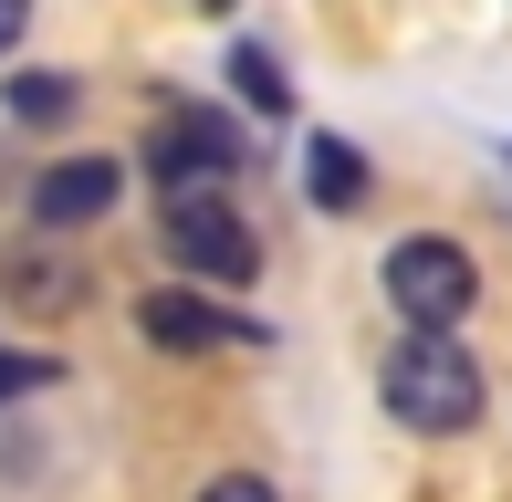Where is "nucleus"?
Instances as JSON below:
<instances>
[{
  "mask_svg": "<svg viewBox=\"0 0 512 502\" xmlns=\"http://www.w3.org/2000/svg\"><path fill=\"white\" fill-rule=\"evenodd\" d=\"M377 387H387V419L418 429V440H460L481 419V367H471L460 335H398Z\"/></svg>",
  "mask_w": 512,
  "mask_h": 502,
  "instance_id": "nucleus-1",
  "label": "nucleus"
},
{
  "mask_svg": "<svg viewBox=\"0 0 512 502\" xmlns=\"http://www.w3.org/2000/svg\"><path fill=\"white\" fill-rule=\"evenodd\" d=\"M387 304H398V325H408V335H460V314L481 304L471 251L439 241V231H408L398 251H387Z\"/></svg>",
  "mask_w": 512,
  "mask_h": 502,
  "instance_id": "nucleus-2",
  "label": "nucleus"
},
{
  "mask_svg": "<svg viewBox=\"0 0 512 502\" xmlns=\"http://www.w3.org/2000/svg\"><path fill=\"white\" fill-rule=\"evenodd\" d=\"M157 231H168V262L189 272V283H220V293H241L251 272H262V231H251V220L230 210V189H178Z\"/></svg>",
  "mask_w": 512,
  "mask_h": 502,
  "instance_id": "nucleus-3",
  "label": "nucleus"
},
{
  "mask_svg": "<svg viewBox=\"0 0 512 502\" xmlns=\"http://www.w3.org/2000/svg\"><path fill=\"white\" fill-rule=\"evenodd\" d=\"M147 168L168 178V199L178 189H230V178H241V126L209 116V105H178V116H157V136H147Z\"/></svg>",
  "mask_w": 512,
  "mask_h": 502,
  "instance_id": "nucleus-4",
  "label": "nucleus"
},
{
  "mask_svg": "<svg viewBox=\"0 0 512 502\" xmlns=\"http://www.w3.org/2000/svg\"><path fill=\"white\" fill-rule=\"evenodd\" d=\"M95 293V272H84V251H63V241H11L0 251V304L21 314V325H63V314Z\"/></svg>",
  "mask_w": 512,
  "mask_h": 502,
  "instance_id": "nucleus-5",
  "label": "nucleus"
},
{
  "mask_svg": "<svg viewBox=\"0 0 512 502\" xmlns=\"http://www.w3.org/2000/svg\"><path fill=\"white\" fill-rule=\"evenodd\" d=\"M136 325H147V346H168V356L262 346V325H251V314H230V304H209L199 283H168V293H147V304H136Z\"/></svg>",
  "mask_w": 512,
  "mask_h": 502,
  "instance_id": "nucleus-6",
  "label": "nucleus"
},
{
  "mask_svg": "<svg viewBox=\"0 0 512 502\" xmlns=\"http://www.w3.org/2000/svg\"><path fill=\"white\" fill-rule=\"evenodd\" d=\"M115 199H126V168H115V157H53V168L32 178V231L63 241V231H84V220H105Z\"/></svg>",
  "mask_w": 512,
  "mask_h": 502,
  "instance_id": "nucleus-7",
  "label": "nucleus"
},
{
  "mask_svg": "<svg viewBox=\"0 0 512 502\" xmlns=\"http://www.w3.org/2000/svg\"><path fill=\"white\" fill-rule=\"evenodd\" d=\"M304 189H314V210H366V157L356 147H345V136H314V147H304Z\"/></svg>",
  "mask_w": 512,
  "mask_h": 502,
  "instance_id": "nucleus-8",
  "label": "nucleus"
},
{
  "mask_svg": "<svg viewBox=\"0 0 512 502\" xmlns=\"http://www.w3.org/2000/svg\"><path fill=\"white\" fill-rule=\"evenodd\" d=\"M84 105L74 74H53V63H32V74H11V126H63Z\"/></svg>",
  "mask_w": 512,
  "mask_h": 502,
  "instance_id": "nucleus-9",
  "label": "nucleus"
},
{
  "mask_svg": "<svg viewBox=\"0 0 512 502\" xmlns=\"http://www.w3.org/2000/svg\"><path fill=\"white\" fill-rule=\"evenodd\" d=\"M230 84H241L251 116H293V84H283V63H272L262 42H241V53H230Z\"/></svg>",
  "mask_w": 512,
  "mask_h": 502,
  "instance_id": "nucleus-10",
  "label": "nucleus"
},
{
  "mask_svg": "<svg viewBox=\"0 0 512 502\" xmlns=\"http://www.w3.org/2000/svg\"><path fill=\"white\" fill-rule=\"evenodd\" d=\"M63 367H53V356H11V346H0V398H32V387H53Z\"/></svg>",
  "mask_w": 512,
  "mask_h": 502,
  "instance_id": "nucleus-11",
  "label": "nucleus"
},
{
  "mask_svg": "<svg viewBox=\"0 0 512 502\" xmlns=\"http://www.w3.org/2000/svg\"><path fill=\"white\" fill-rule=\"evenodd\" d=\"M199 502H272V482H251V471H220V482H209Z\"/></svg>",
  "mask_w": 512,
  "mask_h": 502,
  "instance_id": "nucleus-12",
  "label": "nucleus"
},
{
  "mask_svg": "<svg viewBox=\"0 0 512 502\" xmlns=\"http://www.w3.org/2000/svg\"><path fill=\"white\" fill-rule=\"evenodd\" d=\"M21 21H32V0H0V53L21 42Z\"/></svg>",
  "mask_w": 512,
  "mask_h": 502,
  "instance_id": "nucleus-13",
  "label": "nucleus"
},
{
  "mask_svg": "<svg viewBox=\"0 0 512 502\" xmlns=\"http://www.w3.org/2000/svg\"><path fill=\"white\" fill-rule=\"evenodd\" d=\"M209 11H230V0H209Z\"/></svg>",
  "mask_w": 512,
  "mask_h": 502,
  "instance_id": "nucleus-14",
  "label": "nucleus"
}]
</instances>
